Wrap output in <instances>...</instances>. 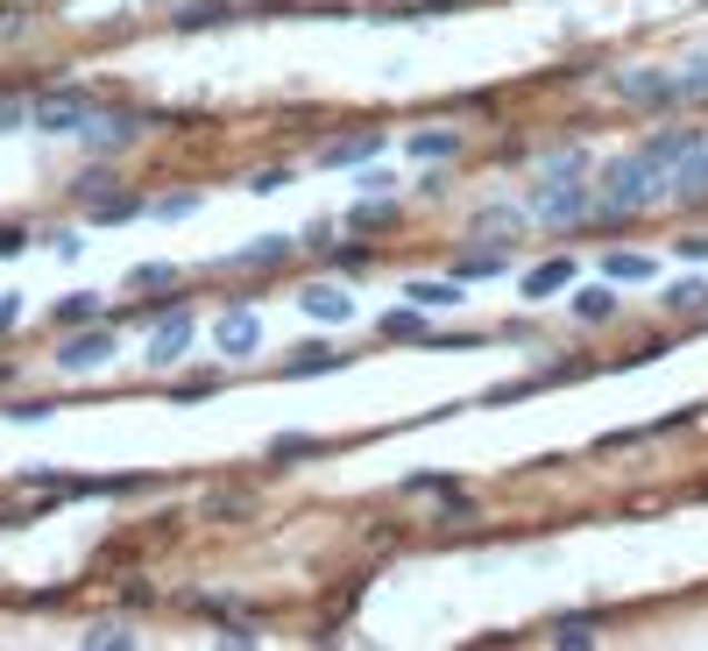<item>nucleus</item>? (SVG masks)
Returning <instances> with one entry per match:
<instances>
[{
    "instance_id": "1",
    "label": "nucleus",
    "mask_w": 708,
    "mask_h": 651,
    "mask_svg": "<svg viewBox=\"0 0 708 651\" xmlns=\"http://www.w3.org/2000/svg\"><path fill=\"white\" fill-rule=\"evenodd\" d=\"M659 191H666V184H659V163L645 157V149H638V157H617V163L602 170V220L638 213V206L659 199Z\"/></svg>"
},
{
    "instance_id": "2",
    "label": "nucleus",
    "mask_w": 708,
    "mask_h": 651,
    "mask_svg": "<svg viewBox=\"0 0 708 651\" xmlns=\"http://www.w3.org/2000/svg\"><path fill=\"white\" fill-rule=\"evenodd\" d=\"M531 213L552 220V227H588V220H602V206H596V191H588V178H539V191H531Z\"/></svg>"
},
{
    "instance_id": "3",
    "label": "nucleus",
    "mask_w": 708,
    "mask_h": 651,
    "mask_svg": "<svg viewBox=\"0 0 708 651\" xmlns=\"http://www.w3.org/2000/svg\"><path fill=\"white\" fill-rule=\"evenodd\" d=\"M113 326H86V333H71L64 348H57V369H71V375H86V369H100V361H113Z\"/></svg>"
},
{
    "instance_id": "4",
    "label": "nucleus",
    "mask_w": 708,
    "mask_h": 651,
    "mask_svg": "<svg viewBox=\"0 0 708 651\" xmlns=\"http://www.w3.org/2000/svg\"><path fill=\"white\" fill-rule=\"evenodd\" d=\"M531 220H539L531 206H482V213L468 220V241H489V248H503L510 234H525Z\"/></svg>"
},
{
    "instance_id": "5",
    "label": "nucleus",
    "mask_w": 708,
    "mask_h": 651,
    "mask_svg": "<svg viewBox=\"0 0 708 651\" xmlns=\"http://www.w3.org/2000/svg\"><path fill=\"white\" fill-rule=\"evenodd\" d=\"M666 191H674V199H687V206L708 199V136H701L695 149H680V157H674V178H666Z\"/></svg>"
},
{
    "instance_id": "6",
    "label": "nucleus",
    "mask_w": 708,
    "mask_h": 651,
    "mask_svg": "<svg viewBox=\"0 0 708 651\" xmlns=\"http://www.w3.org/2000/svg\"><path fill=\"white\" fill-rule=\"evenodd\" d=\"M617 92H624V100H638V107H674L680 100L674 71H617Z\"/></svg>"
},
{
    "instance_id": "7",
    "label": "nucleus",
    "mask_w": 708,
    "mask_h": 651,
    "mask_svg": "<svg viewBox=\"0 0 708 651\" xmlns=\"http://www.w3.org/2000/svg\"><path fill=\"white\" fill-rule=\"evenodd\" d=\"M574 277H581V270H574V256H552V262H539V270H525V283H518V298H525V304H546L552 291H567Z\"/></svg>"
},
{
    "instance_id": "8",
    "label": "nucleus",
    "mask_w": 708,
    "mask_h": 651,
    "mask_svg": "<svg viewBox=\"0 0 708 651\" xmlns=\"http://www.w3.org/2000/svg\"><path fill=\"white\" fill-rule=\"evenodd\" d=\"M333 369H348V348H327V340H305L298 354H283V375L305 382V375H333Z\"/></svg>"
},
{
    "instance_id": "9",
    "label": "nucleus",
    "mask_w": 708,
    "mask_h": 651,
    "mask_svg": "<svg viewBox=\"0 0 708 651\" xmlns=\"http://www.w3.org/2000/svg\"><path fill=\"white\" fill-rule=\"evenodd\" d=\"M185 348H191V312H170L157 326V340H149V369H178Z\"/></svg>"
},
{
    "instance_id": "10",
    "label": "nucleus",
    "mask_w": 708,
    "mask_h": 651,
    "mask_svg": "<svg viewBox=\"0 0 708 651\" xmlns=\"http://www.w3.org/2000/svg\"><path fill=\"white\" fill-rule=\"evenodd\" d=\"M298 304L312 312L319 326H340V319H355V291H340V283H305Z\"/></svg>"
},
{
    "instance_id": "11",
    "label": "nucleus",
    "mask_w": 708,
    "mask_h": 651,
    "mask_svg": "<svg viewBox=\"0 0 708 651\" xmlns=\"http://www.w3.org/2000/svg\"><path fill=\"white\" fill-rule=\"evenodd\" d=\"M227 22H241V8H235V0H191V8H178V14H170V29H178V36L227 29Z\"/></svg>"
},
{
    "instance_id": "12",
    "label": "nucleus",
    "mask_w": 708,
    "mask_h": 651,
    "mask_svg": "<svg viewBox=\"0 0 708 651\" xmlns=\"http://www.w3.org/2000/svg\"><path fill=\"white\" fill-rule=\"evenodd\" d=\"M213 340H220V354H227V361H248V354L262 348V326L248 319V312H227V319L213 326Z\"/></svg>"
},
{
    "instance_id": "13",
    "label": "nucleus",
    "mask_w": 708,
    "mask_h": 651,
    "mask_svg": "<svg viewBox=\"0 0 708 651\" xmlns=\"http://www.w3.org/2000/svg\"><path fill=\"white\" fill-rule=\"evenodd\" d=\"M376 157H382V136H376V128H361V136H340V142H327V149H319V163H327V170L376 163Z\"/></svg>"
},
{
    "instance_id": "14",
    "label": "nucleus",
    "mask_w": 708,
    "mask_h": 651,
    "mask_svg": "<svg viewBox=\"0 0 708 651\" xmlns=\"http://www.w3.org/2000/svg\"><path fill=\"white\" fill-rule=\"evenodd\" d=\"M142 136V113H100V121H86V149H121V142H136Z\"/></svg>"
},
{
    "instance_id": "15",
    "label": "nucleus",
    "mask_w": 708,
    "mask_h": 651,
    "mask_svg": "<svg viewBox=\"0 0 708 651\" xmlns=\"http://www.w3.org/2000/svg\"><path fill=\"white\" fill-rule=\"evenodd\" d=\"M461 149H468L461 128H418V136H411V157L418 163H447V157H461Z\"/></svg>"
},
{
    "instance_id": "16",
    "label": "nucleus",
    "mask_w": 708,
    "mask_h": 651,
    "mask_svg": "<svg viewBox=\"0 0 708 651\" xmlns=\"http://www.w3.org/2000/svg\"><path fill=\"white\" fill-rule=\"evenodd\" d=\"M291 248H298V234H270V241H256V248H235V256H227V270H277Z\"/></svg>"
},
{
    "instance_id": "17",
    "label": "nucleus",
    "mask_w": 708,
    "mask_h": 651,
    "mask_svg": "<svg viewBox=\"0 0 708 651\" xmlns=\"http://www.w3.org/2000/svg\"><path fill=\"white\" fill-rule=\"evenodd\" d=\"M382 340H418V348H432V326H426V312H418V304L405 298L397 304V312H382V326H376Z\"/></svg>"
},
{
    "instance_id": "18",
    "label": "nucleus",
    "mask_w": 708,
    "mask_h": 651,
    "mask_svg": "<svg viewBox=\"0 0 708 651\" xmlns=\"http://www.w3.org/2000/svg\"><path fill=\"white\" fill-rule=\"evenodd\" d=\"M405 298L418 312H447V304H461V277H418V283H405Z\"/></svg>"
},
{
    "instance_id": "19",
    "label": "nucleus",
    "mask_w": 708,
    "mask_h": 651,
    "mask_svg": "<svg viewBox=\"0 0 708 651\" xmlns=\"http://www.w3.org/2000/svg\"><path fill=\"white\" fill-rule=\"evenodd\" d=\"M602 270H609V283H652V277H659V262L645 256V248H609Z\"/></svg>"
},
{
    "instance_id": "20",
    "label": "nucleus",
    "mask_w": 708,
    "mask_h": 651,
    "mask_svg": "<svg viewBox=\"0 0 708 651\" xmlns=\"http://www.w3.org/2000/svg\"><path fill=\"white\" fill-rule=\"evenodd\" d=\"M659 304H666V312H680V319H687V312L701 319V312H708V277H680V283H666Z\"/></svg>"
},
{
    "instance_id": "21",
    "label": "nucleus",
    "mask_w": 708,
    "mask_h": 651,
    "mask_svg": "<svg viewBox=\"0 0 708 651\" xmlns=\"http://www.w3.org/2000/svg\"><path fill=\"white\" fill-rule=\"evenodd\" d=\"M136 213H149L136 191H100V199H92V227H121V220H136Z\"/></svg>"
},
{
    "instance_id": "22",
    "label": "nucleus",
    "mask_w": 708,
    "mask_h": 651,
    "mask_svg": "<svg viewBox=\"0 0 708 651\" xmlns=\"http://www.w3.org/2000/svg\"><path fill=\"white\" fill-rule=\"evenodd\" d=\"M319 447H327L319 432H277L270 439V468H291V461H305V453H319Z\"/></svg>"
},
{
    "instance_id": "23",
    "label": "nucleus",
    "mask_w": 708,
    "mask_h": 651,
    "mask_svg": "<svg viewBox=\"0 0 708 651\" xmlns=\"http://www.w3.org/2000/svg\"><path fill=\"white\" fill-rule=\"evenodd\" d=\"M397 220L390 199H369V206H348V234H382V227Z\"/></svg>"
},
{
    "instance_id": "24",
    "label": "nucleus",
    "mask_w": 708,
    "mask_h": 651,
    "mask_svg": "<svg viewBox=\"0 0 708 651\" xmlns=\"http://www.w3.org/2000/svg\"><path fill=\"white\" fill-rule=\"evenodd\" d=\"M574 319H581V326H609V319H617V291H574Z\"/></svg>"
},
{
    "instance_id": "25",
    "label": "nucleus",
    "mask_w": 708,
    "mask_h": 651,
    "mask_svg": "<svg viewBox=\"0 0 708 651\" xmlns=\"http://www.w3.org/2000/svg\"><path fill=\"white\" fill-rule=\"evenodd\" d=\"M496 270H503V248H475V256L461 248V262H453V277H461V283H482Z\"/></svg>"
},
{
    "instance_id": "26",
    "label": "nucleus",
    "mask_w": 708,
    "mask_h": 651,
    "mask_svg": "<svg viewBox=\"0 0 708 651\" xmlns=\"http://www.w3.org/2000/svg\"><path fill=\"white\" fill-rule=\"evenodd\" d=\"M50 319H57V326H92V319H100V298H92V291L57 298V304H50Z\"/></svg>"
},
{
    "instance_id": "27",
    "label": "nucleus",
    "mask_w": 708,
    "mask_h": 651,
    "mask_svg": "<svg viewBox=\"0 0 708 651\" xmlns=\"http://www.w3.org/2000/svg\"><path fill=\"white\" fill-rule=\"evenodd\" d=\"M327 262H333V270H348V277H369V270H376V256H369L361 241H333Z\"/></svg>"
},
{
    "instance_id": "28",
    "label": "nucleus",
    "mask_w": 708,
    "mask_h": 651,
    "mask_svg": "<svg viewBox=\"0 0 708 651\" xmlns=\"http://www.w3.org/2000/svg\"><path fill=\"white\" fill-rule=\"evenodd\" d=\"M674 86H680V100H708V57H687L674 71Z\"/></svg>"
},
{
    "instance_id": "29",
    "label": "nucleus",
    "mask_w": 708,
    "mask_h": 651,
    "mask_svg": "<svg viewBox=\"0 0 708 651\" xmlns=\"http://www.w3.org/2000/svg\"><path fill=\"white\" fill-rule=\"evenodd\" d=\"M213 390H220V369H185V375H178V390H170V397L185 404V397H213Z\"/></svg>"
},
{
    "instance_id": "30",
    "label": "nucleus",
    "mask_w": 708,
    "mask_h": 651,
    "mask_svg": "<svg viewBox=\"0 0 708 651\" xmlns=\"http://www.w3.org/2000/svg\"><path fill=\"white\" fill-rule=\"evenodd\" d=\"M163 283H178L170 262H142V270H128V291H163Z\"/></svg>"
},
{
    "instance_id": "31",
    "label": "nucleus",
    "mask_w": 708,
    "mask_h": 651,
    "mask_svg": "<svg viewBox=\"0 0 708 651\" xmlns=\"http://www.w3.org/2000/svg\"><path fill=\"white\" fill-rule=\"evenodd\" d=\"M546 638L552 644H596V617H567V623H552Z\"/></svg>"
},
{
    "instance_id": "32",
    "label": "nucleus",
    "mask_w": 708,
    "mask_h": 651,
    "mask_svg": "<svg viewBox=\"0 0 708 651\" xmlns=\"http://www.w3.org/2000/svg\"><path fill=\"white\" fill-rule=\"evenodd\" d=\"M149 213H157V220H185V213H199V191H163Z\"/></svg>"
},
{
    "instance_id": "33",
    "label": "nucleus",
    "mask_w": 708,
    "mask_h": 651,
    "mask_svg": "<svg viewBox=\"0 0 708 651\" xmlns=\"http://www.w3.org/2000/svg\"><path fill=\"white\" fill-rule=\"evenodd\" d=\"M86 644H92V651H121V644H136V630H121V623H100V630H86Z\"/></svg>"
},
{
    "instance_id": "34",
    "label": "nucleus",
    "mask_w": 708,
    "mask_h": 651,
    "mask_svg": "<svg viewBox=\"0 0 708 651\" xmlns=\"http://www.w3.org/2000/svg\"><path fill=\"white\" fill-rule=\"evenodd\" d=\"M100 191H113V170H86V178H71V199H100Z\"/></svg>"
},
{
    "instance_id": "35",
    "label": "nucleus",
    "mask_w": 708,
    "mask_h": 651,
    "mask_svg": "<svg viewBox=\"0 0 708 651\" xmlns=\"http://www.w3.org/2000/svg\"><path fill=\"white\" fill-rule=\"evenodd\" d=\"M206 517H213V524H241V517H248V495H213Z\"/></svg>"
},
{
    "instance_id": "36",
    "label": "nucleus",
    "mask_w": 708,
    "mask_h": 651,
    "mask_svg": "<svg viewBox=\"0 0 708 651\" xmlns=\"http://www.w3.org/2000/svg\"><path fill=\"white\" fill-rule=\"evenodd\" d=\"M298 248H305V256H327V248H333V220H312L298 234Z\"/></svg>"
},
{
    "instance_id": "37",
    "label": "nucleus",
    "mask_w": 708,
    "mask_h": 651,
    "mask_svg": "<svg viewBox=\"0 0 708 651\" xmlns=\"http://www.w3.org/2000/svg\"><path fill=\"white\" fill-rule=\"evenodd\" d=\"M29 248V227L22 220H0V256H22Z\"/></svg>"
},
{
    "instance_id": "38",
    "label": "nucleus",
    "mask_w": 708,
    "mask_h": 651,
    "mask_svg": "<svg viewBox=\"0 0 708 651\" xmlns=\"http://www.w3.org/2000/svg\"><path fill=\"white\" fill-rule=\"evenodd\" d=\"M0 411H8L14 425H43V418H50V404H0Z\"/></svg>"
},
{
    "instance_id": "39",
    "label": "nucleus",
    "mask_w": 708,
    "mask_h": 651,
    "mask_svg": "<svg viewBox=\"0 0 708 651\" xmlns=\"http://www.w3.org/2000/svg\"><path fill=\"white\" fill-rule=\"evenodd\" d=\"M8 128H29V107L22 100H0V136H8Z\"/></svg>"
},
{
    "instance_id": "40",
    "label": "nucleus",
    "mask_w": 708,
    "mask_h": 651,
    "mask_svg": "<svg viewBox=\"0 0 708 651\" xmlns=\"http://www.w3.org/2000/svg\"><path fill=\"white\" fill-rule=\"evenodd\" d=\"M674 248H680V256H687V262H708V234H680Z\"/></svg>"
},
{
    "instance_id": "41",
    "label": "nucleus",
    "mask_w": 708,
    "mask_h": 651,
    "mask_svg": "<svg viewBox=\"0 0 708 651\" xmlns=\"http://www.w3.org/2000/svg\"><path fill=\"white\" fill-rule=\"evenodd\" d=\"M14 319H22V298H0V333H8Z\"/></svg>"
},
{
    "instance_id": "42",
    "label": "nucleus",
    "mask_w": 708,
    "mask_h": 651,
    "mask_svg": "<svg viewBox=\"0 0 708 651\" xmlns=\"http://www.w3.org/2000/svg\"><path fill=\"white\" fill-rule=\"evenodd\" d=\"M8 382H14V361H0V390H8Z\"/></svg>"
}]
</instances>
